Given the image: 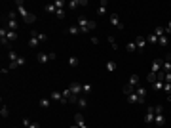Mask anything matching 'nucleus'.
<instances>
[{
  "label": "nucleus",
  "mask_w": 171,
  "mask_h": 128,
  "mask_svg": "<svg viewBox=\"0 0 171 128\" xmlns=\"http://www.w3.org/2000/svg\"><path fill=\"white\" fill-rule=\"evenodd\" d=\"M76 25L80 27V31L84 33V35H88V33H91L93 29L97 27V23H95V21H89L86 15H80V17L76 19Z\"/></svg>",
  "instance_id": "obj_1"
},
{
  "label": "nucleus",
  "mask_w": 171,
  "mask_h": 128,
  "mask_svg": "<svg viewBox=\"0 0 171 128\" xmlns=\"http://www.w3.org/2000/svg\"><path fill=\"white\" fill-rule=\"evenodd\" d=\"M15 6H17V12H19L21 19H23L25 23H34V21H36V15H34V14H29L27 10H25V2H23V0H17Z\"/></svg>",
  "instance_id": "obj_2"
},
{
  "label": "nucleus",
  "mask_w": 171,
  "mask_h": 128,
  "mask_svg": "<svg viewBox=\"0 0 171 128\" xmlns=\"http://www.w3.org/2000/svg\"><path fill=\"white\" fill-rule=\"evenodd\" d=\"M4 25H6L10 31H17V27H19V21H17L15 12H10V14H8V17H6V21H4Z\"/></svg>",
  "instance_id": "obj_3"
},
{
  "label": "nucleus",
  "mask_w": 171,
  "mask_h": 128,
  "mask_svg": "<svg viewBox=\"0 0 171 128\" xmlns=\"http://www.w3.org/2000/svg\"><path fill=\"white\" fill-rule=\"evenodd\" d=\"M38 63H48V61H53V59L57 57L53 52H49V54H44V52H38Z\"/></svg>",
  "instance_id": "obj_4"
},
{
  "label": "nucleus",
  "mask_w": 171,
  "mask_h": 128,
  "mask_svg": "<svg viewBox=\"0 0 171 128\" xmlns=\"http://www.w3.org/2000/svg\"><path fill=\"white\" fill-rule=\"evenodd\" d=\"M108 19H110V23H112L118 31H124V23H122V19H120V15H118V14H110V15H108Z\"/></svg>",
  "instance_id": "obj_5"
},
{
  "label": "nucleus",
  "mask_w": 171,
  "mask_h": 128,
  "mask_svg": "<svg viewBox=\"0 0 171 128\" xmlns=\"http://www.w3.org/2000/svg\"><path fill=\"white\" fill-rule=\"evenodd\" d=\"M147 86H137L135 88V94L139 96V103H144V99H147Z\"/></svg>",
  "instance_id": "obj_6"
},
{
  "label": "nucleus",
  "mask_w": 171,
  "mask_h": 128,
  "mask_svg": "<svg viewBox=\"0 0 171 128\" xmlns=\"http://www.w3.org/2000/svg\"><path fill=\"white\" fill-rule=\"evenodd\" d=\"M154 117H156V111H154V107H148L147 109V115H144V124H152L154 122Z\"/></svg>",
  "instance_id": "obj_7"
},
{
  "label": "nucleus",
  "mask_w": 171,
  "mask_h": 128,
  "mask_svg": "<svg viewBox=\"0 0 171 128\" xmlns=\"http://www.w3.org/2000/svg\"><path fill=\"white\" fill-rule=\"evenodd\" d=\"M40 33H36V31H31V40H29V46L31 48H36L38 44H40Z\"/></svg>",
  "instance_id": "obj_8"
},
{
  "label": "nucleus",
  "mask_w": 171,
  "mask_h": 128,
  "mask_svg": "<svg viewBox=\"0 0 171 128\" xmlns=\"http://www.w3.org/2000/svg\"><path fill=\"white\" fill-rule=\"evenodd\" d=\"M25 61H27V59L19 56L17 59H13V61H10V65H8V67H10V69H17V67H23V65H25Z\"/></svg>",
  "instance_id": "obj_9"
},
{
  "label": "nucleus",
  "mask_w": 171,
  "mask_h": 128,
  "mask_svg": "<svg viewBox=\"0 0 171 128\" xmlns=\"http://www.w3.org/2000/svg\"><path fill=\"white\" fill-rule=\"evenodd\" d=\"M162 65H164V61H162V59H158V57H156V59H154V61H152V67H150L152 71H150V73H156V75H158V73L162 71Z\"/></svg>",
  "instance_id": "obj_10"
},
{
  "label": "nucleus",
  "mask_w": 171,
  "mask_h": 128,
  "mask_svg": "<svg viewBox=\"0 0 171 128\" xmlns=\"http://www.w3.org/2000/svg\"><path fill=\"white\" fill-rule=\"evenodd\" d=\"M135 44H137V50H139V52H143L144 46H147L148 42H147V38H144V37H137V38H135Z\"/></svg>",
  "instance_id": "obj_11"
},
{
  "label": "nucleus",
  "mask_w": 171,
  "mask_h": 128,
  "mask_svg": "<svg viewBox=\"0 0 171 128\" xmlns=\"http://www.w3.org/2000/svg\"><path fill=\"white\" fill-rule=\"evenodd\" d=\"M71 92H72V96H82V84L80 82H74V84H71Z\"/></svg>",
  "instance_id": "obj_12"
},
{
  "label": "nucleus",
  "mask_w": 171,
  "mask_h": 128,
  "mask_svg": "<svg viewBox=\"0 0 171 128\" xmlns=\"http://www.w3.org/2000/svg\"><path fill=\"white\" fill-rule=\"evenodd\" d=\"M74 122L78 124V128H88V124H86L84 115H82V113H76V115H74Z\"/></svg>",
  "instance_id": "obj_13"
},
{
  "label": "nucleus",
  "mask_w": 171,
  "mask_h": 128,
  "mask_svg": "<svg viewBox=\"0 0 171 128\" xmlns=\"http://www.w3.org/2000/svg\"><path fill=\"white\" fill-rule=\"evenodd\" d=\"M67 33H68V35H80V27H78V25H76V23H72V25H68V27H67Z\"/></svg>",
  "instance_id": "obj_14"
},
{
  "label": "nucleus",
  "mask_w": 171,
  "mask_h": 128,
  "mask_svg": "<svg viewBox=\"0 0 171 128\" xmlns=\"http://www.w3.org/2000/svg\"><path fill=\"white\" fill-rule=\"evenodd\" d=\"M49 98H51V99H55V101H61V103H67V99L63 98V94H61V92H51V94H49Z\"/></svg>",
  "instance_id": "obj_15"
},
{
  "label": "nucleus",
  "mask_w": 171,
  "mask_h": 128,
  "mask_svg": "<svg viewBox=\"0 0 171 128\" xmlns=\"http://www.w3.org/2000/svg\"><path fill=\"white\" fill-rule=\"evenodd\" d=\"M154 122H156V126H162V128H164V126H166V117H164V113H160V115L154 117Z\"/></svg>",
  "instance_id": "obj_16"
},
{
  "label": "nucleus",
  "mask_w": 171,
  "mask_h": 128,
  "mask_svg": "<svg viewBox=\"0 0 171 128\" xmlns=\"http://www.w3.org/2000/svg\"><path fill=\"white\" fill-rule=\"evenodd\" d=\"M139 75H131L129 76V80H127V84H129V86H133V88H137V86H139Z\"/></svg>",
  "instance_id": "obj_17"
},
{
  "label": "nucleus",
  "mask_w": 171,
  "mask_h": 128,
  "mask_svg": "<svg viewBox=\"0 0 171 128\" xmlns=\"http://www.w3.org/2000/svg\"><path fill=\"white\" fill-rule=\"evenodd\" d=\"M107 8H108V2H107V0H103V2L99 4V8H97V14L99 15H105L107 14Z\"/></svg>",
  "instance_id": "obj_18"
},
{
  "label": "nucleus",
  "mask_w": 171,
  "mask_h": 128,
  "mask_svg": "<svg viewBox=\"0 0 171 128\" xmlns=\"http://www.w3.org/2000/svg\"><path fill=\"white\" fill-rule=\"evenodd\" d=\"M88 2H86V0H82V2H78V0H72V2H68L67 6L71 8V10H74V8H78V6H86Z\"/></svg>",
  "instance_id": "obj_19"
},
{
  "label": "nucleus",
  "mask_w": 171,
  "mask_h": 128,
  "mask_svg": "<svg viewBox=\"0 0 171 128\" xmlns=\"http://www.w3.org/2000/svg\"><path fill=\"white\" fill-rule=\"evenodd\" d=\"M76 105H78L80 109H86V107H88V99H86V96H80L78 101H76Z\"/></svg>",
  "instance_id": "obj_20"
},
{
  "label": "nucleus",
  "mask_w": 171,
  "mask_h": 128,
  "mask_svg": "<svg viewBox=\"0 0 171 128\" xmlns=\"http://www.w3.org/2000/svg\"><path fill=\"white\" fill-rule=\"evenodd\" d=\"M158 44L166 48V46L169 44V37H167V35H162V37H158Z\"/></svg>",
  "instance_id": "obj_21"
},
{
  "label": "nucleus",
  "mask_w": 171,
  "mask_h": 128,
  "mask_svg": "<svg viewBox=\"0 0 171 128\" xmlns=\"http://www.w3.org/2000/svg\"><path fill=\"white\" fill-rule=\"evenodd\" d=\"M6 37H8V40H17V38H19V37H17V31H10V29L6 31Z\"/></svg>",
  "instance_id": "obj_22"
},
{
  "label": "nucleus",
  "mask_w": 171,
  "mask_h": 128,
  "mask_svg": "<svg viewBox=\"0 0 171 128\" xmlns=\"http://www.w3.org/2000/svg\"><path fill=\"white\" fill-rule=\"evenodd\" d=\"M126 99H127V103H139V96H137L135 92H133V94H129V96H127Z\"/></svg>",
  "instance_id": "obj_23"
},
{
  "label": "nucleus",
  "mask_w": 171,
  "mask_h": 128,
  "mask_svg": "<svg viewBox=\"0 0 171 128\" xmlns=\"http://www.w3.org/2000/svg\"><path fill=\"white\" fill-rule=\"evenodd\" d=\"M91 84H82V96H89L91 94Z\"/></svg>",
  "instance_id": "obj_24"
},
{
  "label": "nucleus",
  "mask_w": 171,
  "mask_h": 128,
  "mask_svg": "<svg viewBox=\"0 0 171 128\" xmlns=\"http://www.w3.org/2000/svg\"><path fill=\"white\" fill-rule=\"evenodd\" d=\"M68 65H71V67H76V65H80V57H76V56H71V57H68Z\"/></svg>",
  "instance_id": "obj_25"
},
{
  "label": "nucleus",
  "mask_w": 171,
  "mask_h": 128,
  "mask_svg": "<svg viewBox=\"0 0 171 128\" xmlns=\"http://www.w3.org/2000/svg\"><path fill=\"white\" fill-rule=\"evenodd\" d=\"M144 38H147V42H148V44H158V37L156 35H154V33H152V35H148V37H144Z\"/></svg>",
  "instance_id": "obj_26"
},
{
  "label": "nucleus",
  "mask_w": 171,
  "mask_h": 128,
  "mask_svg": "<svg viewBox=\"0 0 171 128\" xmlns=\"http://www.w3.org/2000/svg\"><path fill=\"white\" fill-rule=\"evenodd\" d=\"M122 92H124V96L127 98L129 94H133V92H135V88H133V86H129V84H126V86L122 88Z\"/></svg>",
  "instance_id": "obj_27"
},
{
  "label": "nucleus",
  "mask_w": 171,
  "mask_h": 128,
  "mask_svg": "<svg viewBox=\"0 0 171 128\" xmlns=\"http://www.w3.org/2000/svg\"><path fill=\"white\" fill-rule=\"evenodd\" d=\"M38 103H40V107H49V103H51V98H42L40 101H38Z\"/></svg>",
  "instance_id": "obj_28"
},
{
  "label": "nucleus",
  "mask_w": 171,
  "mask_h": 128,
  "mask_svg": "<svg viewBox=\"0 0 171 128\" xmlns=\"http://www.w3.org/2000/svg\"><path fill=\"white\" fill-rule=\"evenodd\" d=\"M44 10H46L48 14H55V12H57V8H55L53 4H46V6H44Z\"/></svg>",
  "instance_id": "obj_29"
},
{
  "label": "nucleus",
  "mask_w": 171,
  "mask_h": 128,
  "mask_svg": "<svg viewBox=\"0 0 171 128\" xmlns=\"http://www.w3.org/2000/svg\"><path fill=\"white\" fill-rule=\"evenodd\" d=\"M105 67H107V71H108V73L116 71V63H114V61H107V65H105Z\"/></svg>",
  "instance_id": "obj_30"
},
{
  "label": "nucleus",
  "mask_w": 171,
  "mask_h": 128,
  "mask_svg": "<svg viewBox=\"0 0 171 128\" xmlns=\"http://www.w3.org/2000/svg\"><path fill=\"white\" fill-rule=\"evenodd\" d=\"M162 69H164L166 73H171V61H169V59H166V61H164V65H162Z\"/></svg>",
  "instance_id": "obj_31"
},
{
  "label": "nucleus",
  "mask_w": 171,
  "mask_h": 128,
  "mask_svg": "<svg viewBox=\"0 0 171 128\" xmlns=\"http://www.w3.org/2000/svg\"><path fill=\"white\" fill-rule=\"evenodd\" d=\"M147 80L154 84V82H156V80H158V75H156V73H148V76H147Z\"/></svg>",
  "instance_id": "obj_32"
},
{
  "label": "nucleus",
  "mask_w": 171,
  "mask_h": 128,
  "mask_svg": "<svg viewBox=\"0 0 171 128\" xmlns=\"http://www.w3.org/2000/svg\"><path fill=\"white\" fill-rule=\"evenodd\" d=\"M0 115H2V118H8V115H10V113H8V107L2 103V107H0Z\"/></svg>",
  "instance_id": "obj_33"
},
{
  "label": "nucleus",
  "mask_w": 171,
  "mask_h": 128,
  "mask_svg": "<svg viewBox=\"0 0 171 128\" xmlns=\"http://www.w3.org/2000/svg\"><path fill=\"white\" fill-rule=\"evenodd\" d=\"M152 88L156 90V92H158V90H164V82H160V80H156V82L152 84Z\"/></svg>",
  "instance_id": "obj_34"
},
{
  "label": "nucleus",
  "mask_w": 171,
  "mask_h": 128,
  "mask_svg": "<svg viewBox=\"0 0 171 128\" xmlns=\"http://www.w3.org/2000/svg\"><path fill=\"white\" fill-rule=\"evenodd\" d=\"M126 50H127V52H135V50H137V44H135V40H133V42H129V44L126 46Z\"/></svg>",
  "instance_id": "obj_35"
},
{
  "label": "nucleus",
  "mask_w": 171,
  "mask_h": 128,
  "mask_svg": "<svg viewBox=\"0 0 171 128\" xmlns=\"http://www.w3.org/2000/svg\"><path fill=\"white\" fill-rule=\"evenodd\" d=\"M53 6L57 8V10H65V2H63V0H57V2H53Z\"/></svg>",
  "instance_id": "obj_36"
},
{
  "label": "nucleus",
  "mask_w": 171,
  "mask_h": 128,
  "mask_svg": "<svg viewBox=\"0 0 171 128\" xmlns=\"http://www.w3.org/2000/svg\"><path fill=\"white\" fill-rule=\"evenodd\" d=\"M154 35H156V37H162V35H166V29H164V27H156V31H154Z\"/></svg>",
  "instance_id": "obj_37"
},
{
  "label": "nucleus",
  "mask_w": 171,
  "mask_h": 128,
  "mask_svg": "<svg viewBox=\"0 0 171 128\" xmlns=\"http://www.w3.org/2000/svg\"><path fill=\"white\" fill-rule=\"evenodd\" d=\"M108 44H110V46H112L114 50H118V44H116V40H114V37H112V35H110V37H108Z\"/></svg>",
  "instance_id": "obj_38"
},
{
  "label": "nucleus",
  "mask_w": 171,
  "mask_h": 128,
  "mask_svg": "<svg viewBox=\"0 0 171 128\" xmlns=\"http://www.w3.org/2000/svg\"><path fill=\"white\" fill-rule=\"evenodd\" d=\"M164 92H166V96H167V94H171V84H169V82H164Z\"/></svg>",
  "instance_id": "obj_39"
},
{
  "label": "nucleus",
  "mask_w": 171,
  "mask_h": 128,
  "mask_svg": "<svg viewBox=\"0 0 171 128\" xmlns=\"http://www.w3.org/2000/svg\"><path fill=\"white\" fill-rule=\"evenodd\" d=\"M8 56H10V61H13V59H17V57H19V56H17V54L13 52V50H12V52H8Z\"/></svg>",
  "instance_id": "obj_40"
},
{
  "label": "nucleus",
  "mask_w": 171,
  "mask_h": 128,
  "mask_svg": "<svg viewBox=\"0 0 171 128\" xmlns=\"http://www.w3.org/2000/svg\"><path fill=\"white\" fill-rule=\"evenodd\" d=\"M0 42H2V46H8V44H10V40H8V37H0Z\"/></svg>",
  "instance_id": "obj_41"
},
{
  "label": "nucleus",
  "mask_w": 171,
  "mask_h": 128,
  "mask_svg": "<svg viewBox=\"0 0 171 128\" xmlns=\"http://www.w3.org/2000/svg\"><path fill=\"white\" fill-rule=\"evenodd\" d=\"M31 122H32V121H29V118H23V121H21V126H23V128H27Z\"/></svg>",
  "instance_id": "obj_42"
},
{
  "label": "nucleus",
  "mask_w": 171,
  "mask_h": 128,
  "mask_svg": "<svg viewBox=\"0 0 171 128\" xmlns=\"http://www.w3.org/2000/svg\"><path fill=\"white\" fill-rule=\"evenodd\" d=\"M55 15H57V17H61V19H63V17H65V10H57V12H55Z\"/></svg>",
  "instance_id": "obj_43"
},
{
  "label": "nucleus",
  "mask_w": 171,
  "mask_h": 128,
  "mask_svg": "<svg viewBox=\"0 0 171 128\" xmlns=\"http://www.w3.org/2000/svg\"><path fill=\"white\" fill-rule=\"evenodd\" d=\"M27 128H42V126H40V124H38V122H31V124H29V126H27Z\"/></svg>",
  "instance_id": "obj_44"
},
{
  "label": "nucleus",
  "mask_w": 171,
  "mask_h": 128,
  "mask_svg": "<svg viewBox=\"0 0 171 128\" xmlns=\"http://www.w3.org/2000/svg\"><path fill=\"white\" fill-rule=\"evenodd\" d=\"M166 82L171 84V73H166Z\"/></svg>",
  "instance_id": "obj_45"
},
{
  "label": "nucleus",
  "mask_w": 171,
  "mask_h": 128,
  "mask_svg": "<svg viewBox=\"0 0 171 128\" xmlns=\"http://www.w3.org/2000/svg\"><path fill=\"white\" fill-rule=\"evenodd\" d=\"M167 33H171V21L167 23V27H166V35H167Z\"/></svg>",
  "instance_id": "obj_46"
},
{
  "label": "nucleus",
  "mask_w": 171,
  "mask_h": 128,
  "mask_svg": "<svg viewBox=\"0 0 171 128\" xmlns=\"http://www.w3.org/2000/svg\"><path fill=\"white\" fill-rule=\"evenodd\" d=\"M68 128H78V124H76V122H74V124H71V126H68Z\"/></svg>",
  "instance_id": "obj_47"
},
{
  "label": "nucleus",
  "mask_w": 171,
  "mask_h": 128,
  "mask_svg": "<svg viewBox=\"0 0 171 128\" xmlns=\"http://www.w3.org/2000/svg\"><path fill=\"white\" fill-rule=\"evenodd\" d=\"M166 99H167V101H171V94H167V96H166Z\"/></svg>",
  "instance_id": "obj_48"
},
{
  "label": "nucleus",
  "mask_w": 171,
  "mask_h": 128,
  "mask_svg": "<svg viewBox=\"0 0 171 128\" xmlns=\"http://www.w3.org/2000/svg\"><path fill=\"white\" fill-rule=\"evenodd\" d=\"M156 128H162V126H156Z\"/></svg>",
  "instance_id": "obj_49"
},
{
  "label": "nucleus",
  "mask_w": 171,
  "mask_h": 128,
  "mask_svg": "<svg viewBox=\"0 0 171 128\" xmlns=\"http://www.w3.org/2000/svg\"><path fill=\"white\" fill-rule=\"evenodd\" d=\"M169 61H171V59H169Z\"/></svg>",
  "instance_id": "obj_50"
},
{
  "label": "nucleus",
  "mask_w": 171,
  "mask_h": 128,
  "mask_svg": "<svg viewBox=\"0 0 171 128\" xmlns=\"http://www.w3.org/2000/svg\"><path fill=\"white\" fill-rule=\"evenodd\" d=\"M13 128H15V126H13Z\"/></svg>",
  "instance_id": "obj_51"
}]
</instances>
